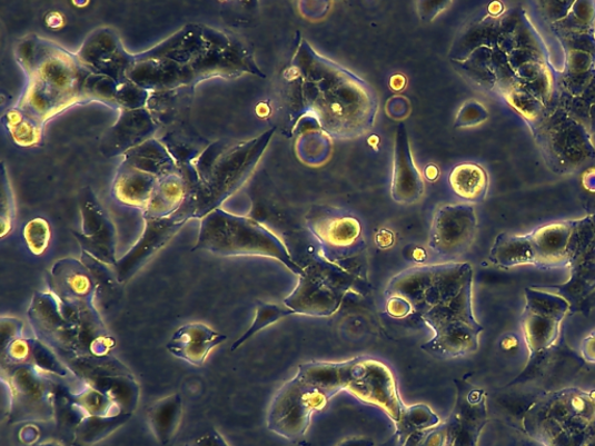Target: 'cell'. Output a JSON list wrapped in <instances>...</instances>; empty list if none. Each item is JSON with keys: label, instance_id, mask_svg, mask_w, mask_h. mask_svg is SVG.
<instances>
[{"label": "cell", "instance_id": "7bdbcfd3", "mask_svg": "<svg viewBox=\"0 0 595 446\" xmlns=\"http://www.w3.org/2000/svg\"><path fill=\"white\" fill-rule=\"evenodd\" d=\"M191 446H230L217 430L212 429L198 437Z\"/></svg>", "mask_w": 595, "mask_h": 446}, {"label": "cell", "instance_id": "52a82bcc", "mask_svg": "<svg viewBox=\"0 0 595 446\" xmlns=\"http://www.w3.org/2000/svg\"><path fill=\"white\" fill-rule=\"evenodd\" d=\"M47 285L65 317L80 330L89 355L110 356L116 348V339L103 325L95 305L96 280L83 261L70 257L58 260L47 276Z\"/></svg>", "mask_w": 595, "mask_h": 446}, {"label": "cell", "instance_id": "d6986e66", "mask_svg": "<svg viewBox=\"0 0 595 446\" xmlns=\"http://www.w3.org/2000/svg\"><path fill=\"white\" fill-rule=\"evenodd\" d=\"M82 231H72L82 251L111 267L118 264L117 229L95 192L88 188L81 199Z\"/></svg>", "mask_w": 595, "mask_h": 446}, {"label": "cell", "instance_id": "4fadbf2b", "mask_svg": "<svg viewBox=\"0 0 595 446\" xmlns=\"http://www.w3.org/2000/svg\"><path fill=\"white\" fill-rule=\"evenodd\" d=\"M526 308L522 317L524 337L529 351L525 374L530 373L538 358L545 356L556 344L559 327L571 303L563 296L526 288Z\"/></svg>", "mask_w": 595, "mask_h": 446}, {"label": "cell", "instance_id": "8fae6325", "mask_svg": "<svg viewBox=\"0 0 595 446\" xmlns=\"http://www.w3.org/2000/svg\"><path fill=\"white\" fill-rule=\"evenodd\" d=\"M9 387V425L48 423L57 416L58 386L33 366L2 370Z\"/></svg>", "mask_w": 595, "mask_h": 446}, {"label": "cell", "instance_id": "60d3db41", "mask_svg": "<svg viewBox=\"0 0 595 446\" xmlns=\"http://www.w3.org/2000/svg\"><path fill=\"white\" fill-rule=\"evenodd\" d=\"M0 334H2V346L0 350H4L9 345L14 343V340L22 337L23 324L17 318L3 317L0 320Z\"/></svg>", "mask_w": 595, "mask_h": 446}, {"label": "cell", "instance_id": "d4e9b609", "mask_svg": "<svg viewBox=\"0 0 595 446\" xmlns=\"http://www.w3.org/2000/svg\"><path fill=\"white\" fill-rule=\"evenodd\" d=\"M2 370L17 366H33L38 370L58 377H67L69 369L53 349L38 338H19L0 350Z\"/></svg>", "mask_w": 595, "mask_h": 446}, {"label": "cell", "instance_id": "f546056e", "mask_svg": "<svg viewBox=\"0 0 595 446\" xmlns=\"http://www.w3.org/2000/svg\"><path fill=\"white\" fill-rule=\"evenodd\" d=\"M184 415V399L172 395L153 404L147 414L148 425L161 445H168L176 436Z\"/></svg>", "mask_w": 595, "mask_h": 446}, {"label": "cell", "instance_id": "7dc6e473", "mask_svg": "<svg viewBox=\"0 0 595 446\" xmlns=\"http://www.w3.org/2000/svg\"><path fill=\"white\" fill-rule=\"evenodd\" d=\"M578 308L584 314H587L595 308V290L591 293L579 305Z\"/></svg>", "mask_w": 595, "mask_h": 446}, {"label": "cell", "instance_id": "b9f144b4", "mask_svg": "<svg viewBox=\"0 0 595 446\" xmlns=\"http://www.w3.org/2000/svg\"><path fill=\"white\" fill-rule=\"evenodd\" d=\"M386 313L395 319H404L414 314L413 307L408 300L399 296L387 297Z\"/></svg>", "mask_w": 595, "mask_h": 446}, {"label": "cell", "instance_id": "3957f363", "mask_svg": "<svg viewBox=\"0 0 595 446\" xmlns=\"http://www.w3.org/2000/svg\"><path fill=\"white\" fill-rule=\"evenodd\" d=\"M297 82L305 108L323 132L353 140L370 132L376 122L378 99L358 76L318 54L305 40L288 70Z\"/></svg>", "mask_w": 595, "mask_h": 446}, {"label": "cell", "instance_id": "ffe728a7", "mask_svg": "<svg viewBox=\"0 0 595 446\" xmlns=\"http://www.w3.org/2000/svg\"><path fill=\"white\" fill-rule=\"evenodd\" d=\"M77 57L88 69L111 77L119 86L128 81L127 71L135 59V54L125 49L120 38L109 28L91 33Z\"/></svg>", "mask_w": 595, "mask_h": 446}, {"label": "cell", "instance_id": "277c9868", "mask_svg": "<svg viewBox=\"0 0 595 446\" xmlns=\"http://www.w3.org/2000/svg\"><path fill=\"white\" fill-rule=\"evenodd\" d=\"M16 60L28 77L22 96L13 109L43 135L44 125L75 105L96 101L102 75L88 69L72 52L39 36L21 39Z\"/></svg>", "mask_w": 595, "mask_h": 446}, {"label": "cell", "instance_id": "5bb4252c", "mask_svg": "<svg viewBox=\"0 0 595 446\" xmlns=\"http://www.w3.org/2000/svg\"><path fill=\"white\" fill-rule=\"evenodd\" d=\"M346 392L361 403L378 407L396 424L406 409L394 374L384 363L373 358L353 359Z\"/></svg>", "mask_w": 595, "mask_h": 446}, {"label": "cell", "instance_id": "83f0119b", "mask_svg": "<svg viewBox=\"0 0 595 446\" xmlns=\"http://www.w3.org/2000/svg\"><path fill=\"white\" fill-rule=\"evenodd\" d=\"M194 188L182 172L160 179L149 204L143 209V219H161L173 215L184 205Z\"/></svg>", "mask_w": 595, "mask_h": 446}, {"label": "cell", "instance_id": "ab89813d", "mask_svg": "<svg viewBox=\"0 0 595 446\" xmlns=\"http://www.w3.org/2000/svg\"><path fill=\"white\" fill-rule=\"evenodd\" d=\"M2 216H0V224H2V232H0V238L6 239L7 236L13 229L16 206L10 186V180L8 178L7 169L4 166L2 168Z\"/></svg>", "mask_w": 595, "mask_h": 446}, {"label": "cell", "instance_id": "ac0fdd59", "mask_svg": "<svg viewBox=\"0 0 595 446\" xmlns=\"http://www.w3.org/2000/svg\"><path fill=\"white\" fill-rule=\"evenodd\" d=\"M456 400L448 422L443 426L445 446H477L487 424L486 392L467 377L454 380Z\"/></svg>", "mask_w": 595, "mask_h": 446}, {"label": "cell", "instance_id": "e0dca14e", "mask_svg": "<svg viewBox=\"0 0 595 446\" xmlns=\"http://www.w3.org/2000/svg\"><path fill=\"white\" fill-rule=\"evenodd\" d=\"M477 226L473 205H444L434 215L429 248L439 256L457 258L467 252L474 244Z\"/></svg>", "mask_w": 595, "mask_h": 446}, {"label": "cell", "instance_id": "ee69618b", "mask_svg": "<svg viewBox=\"0 0 595 446\" xmlns=\"http://www.w3.org/2000/svg\"><path fill=\"white\" fill-rule=\"evenodd\" d=\"M582 355L586 361L595 363V330L583 340Z\"/></svg>", "mask_w": 595, "mask_h": 446}, {"label": "cell", "instance_id": "484cf974", "mask_svg": "<svg viewBox=\"0 0 595 446\" xmlns=\"http://www.w3.org/2000/svg\"><path fill=\"white\" fill-rule=\"evenodd\" d=\"M226 335L204 324H188L180 327L170 338L168 351L194 366L205 364L210 353L225 343Z\"/></svg>", "mask_w": 595, "mask_h": 446}, {"label": "cell", "instance_id": "4dcf8cb0", "mask_svg": "<svg viewBox=\"0 0 595 446\" xmlns=\"http://www.w3.org/2000/svg\"><path fill=\"white\" fill-rule=\"evenodd\" d=\"M107 395L121 414L133 415L140 400V386L132 374L91 379L85 383Z\"/></svg>", "mask_w": 595, "mask_h": 446}, {"label": "cell", "instance_id": "bcb514c9", "mask_svg": "<svg viewBox=\"0 0 595 446\" xmlns=\"http://www.w3.org/2000/svg\"><path fill=\"white\" fill-rule=\"evenodd\" d=\"M338 446H374V442L366 437H351L345 439Z\"/></svg>", "mask_w": 595, "mask_h": 446}, {"label": "cell", "instance_id": "f6af8a7d", "mask_svg": "<svg viewBox=\"0 0 595 446\" xmlns=\"http://www.w3.org/2000/svg\"><path fill=\"white\" fill-rule=\"evenodd\" d=\"M46 24L50 30H61L66 24L65 16L59 11H51L46 16Z\"/></svg>", "mask_w": 595, "mask_h": 446}, {"label": "cell", "instance_id": "74e56055", "mask_svg": "<svg viewBox=\"0 0 595 446\" xmlns=\"http://www.w3.org/2000/svg\"><path fill=\"white\" fill-rule=\"evenodd\" d=\"M26 246L33 255L40 256L47 251L51 240V229L47 220L37 218L23 228Z\"/></svg>", "mask_w": 595, "mask_h": 446}, {"label": "cell", "instance_id": "9c48e42d", "mask_svg": "<svg viewBox=\"0 0 595 446\" xmlns=\"http://www.w3.org/2000/svg\"><path fill=\"white\" fill-rule=\"evenodd\" d=\"M525 428L546 446H589L595 439V390L563 389L538 399L526 414Z\"/></svg>", "mask_w": 595, "mask_h": 446}, {"label": "cell", "instance_id": "6da1fadb", "mask_svg": "<svg viewBox=\"0 0 595 446\" xmlns=\"http://www.w3.org/2000/svg\"><path fill=\"white\" fill-rule=\"evenodd\" d=\"M258 69L251 48L238 36L189 23L161 43L135 54L128 81L151 92L196 88L211 78H238Z\"/></svg>", "mask_w": 595, "mask_h": 446}, {"label": "cell", "instance_id": "9a60e30c", "mask_svg": "<svg viewBox=\"0 0 595 446\" xmlns=\"http://www.w3.org/2000/svg\"><path fill=\"white\" fill-rule=\"evenodd\" d=\"M195 219L192 191L177 211L161 219H145V229L139 241L115 267L119 284L132 279L151 259L163 249L184 226Z\"/></svg>", "mask_w": 595, "mask_h": 446}, {"label": "cell", "instance_id": "8992f818", "mask_svg": "<svg viewBox=\"0 0 595 446\" xmlns=\"http://www.w3.org/2000/svg\"><path fill=\"white\" fill-rule=\"evenodd\" d=\"M275 129L247 141H217L207 147L192 163L197 175L192 191L195 219L209 216L238 192L260 163Z\"/></svg>", "mask_w": 595, "mask_h": 446}, {"label": "cell", "instance_id": "d590c367", "mask_svg": "<svg viewBox=\"0 0 595 446\" xmlns=\"http://www.w3.org/2000/svg\"><path fill=\"white\" fill-rule=\"evenodd\" d=\"M81 260L83 261L85 266L91 271L96 280V299H98L103 307H107V297H109V303H111L112 299L116 298L118 288L117 285L119 284L115 267L102 264V261L96 259L95 257L85 251H82Z\"/></svg>", "mask_w": 595, "mask_h": 446}, {"label": "cell", "instance_id": "8d00e7d4", "mask_svg": "<svg viewBox=\"0 0 595 446\" xmlns=\"http://www.w3.org/2000/svg\"><path fill=\"white\" fill-rule=\"evenodd\" d=\"M439 425L438 416L426 405L406 406L399 423H397L400 438H408L411 434L435 428Z\"/></svg>", "mask_w": 595, "mask_h": 446}, {"label": "cell", "instance_id": "4316f807", "mask_svg": "<svg viewBox=\"0 0 595 446\" xmlns=\"http://www.w3.org/2000/svg\"><path fill=\"white\" fill-rule=\"evenodd\" d=\"M160 178L123 162L117 171L112 192L119 202L140 208L141 211L149 204Z\"/></svg>", "mask_w": 595, "mask_h": 446}, {"label": "cell", "instance_id": "836d02e7", "mask_svg": "<svg viewBox=\"0 0 595 446\" xmlns=\"http://www.w3.org/2000/svg\"><path fill=\"white\" fill-rule=\"evenodd\" d=\"M63 399L82 416H115L121 414L117 405L102 392L97 388L86 385V388L80 393H72L62 390Z\"/></svg>", "mask_w": 595, "mask_h": 446}, {"label": "cell", "instance_id": "7c38bea8", "mask_svg": "<svg viewBox=\"0 0 595 446\" xmlns=\"http://www.w3.org/2000/svg\"><path fill=\"white\" fill-rule=\"evenodd\" d=\"M351 286L350 276L338 267L309 266L284 305L305 317H331L340 309Z\"/></svg>", "mask_w": 595, "mask_h": 446}, {"label": "cell", "instance_id": "30bf717a", "mask_svg": "<svg viewBox=\"0 0 595 446\" xmlns=\"http://www.w3.org/2000/svg\"><path fill=\"white\" fill-rule=\"evenodd\" d=\"M331 398L330 392L297 373L277 392L268 413V429L297 443L304 439L313 416L323 410Z\"/></svg>", "mask_w": 595, "mask_h": 446}, {"label": "cell", "instance_id": "2e32d148", "mask_svg": "<svg viewBox=\"0 0 595 446\" xmlns=\"http://www.w3.org/2000/svg\"><path fill=\"white\" fill-rule=\"evenodd\" d=\"M28 314L37 338L53 349L61 360L91 356L80 330L65 317L58 299L50 293H37Z\"/></svg>", "mask_w": 595, "mask_h": 446}, {"label": "cell", "instance_id": "7402d4cb", "mask_svg": "<svg viewBox=\"0 0 595 446\" xmlns=\"http://www.w3.org/2000/svg\"><path fill=\"white\" fill-rule=\"evenodd\" d=\"M307 226L318 241L333 251H347L361 238V226L356 218L341 215L329 207H320L310 212Z\"/></svg>", "mask_w": 595, "mask_h": 446}, {"label": "cell", "instance_id": "f35d334b", "mask_svg": "<svg viewBox=\"0 0 595 446\" xmlns=\"http://www.w3.org/2000/svg\"><path fill=\"white\" fill-rule=\"evenodd\" d=\"M150 92L135 85L131 81H127L119 86L117 93L118 110H141L147 108V102Z\"/></svg>", "mask_w": 595, "mask_h": 446}, {"label": "cell", "instance_id": "d6a6232c", "mask_svg": "<svg viewBox=\"0 0 595 446\" xmlns=\"http://www.w3.org/2000/svg\"><path fill=\"white\" fill-rule=\"evenodd\" d=\"M453 191L462 199L480 202L488 190V175L486 170L475 163H463L454 168L449 176Z\"/></svg>", "mask_w": 595, "mask_h": 446}, {"label": "cell", "instance_id": "ba28073f", "mask_svg": "<svg viewBox=\"0 0 595 446\" xmlns=\"http://www.w3.org/2000/svg\"><path fill=\"white\" fill-rule=\"evenodd\" d=\"M207 251L220 257L260 256L272 258L298 277V266L289 249L266 225L250 218L215 209L200 220L199 235L192 251Z\"/></svg>", "mask_w": 595, "mask_h": 446}, {"label": "cell", "instance_id": "1f68e13d", "mask_svg": "<svg viewBox=\"0 0 595 446\" xmlns=\"http://www.w3.org/2000/svg\"><path fill=\"white\" fill-rule=\"evenodd\" d=\"M132 415L82 416L76 425L72 446H93L115 434Z\"/></svg>", "mask_w": 595, "mask_h": 446}, {"label": "cell", "instance_id": "c3c4849f", "mask_svg": "<svg viewBox=\"0 0 595 446\" xmlns=\"http://www.w3.org/2000/svg\"><path fill=\"white\" fill-rule=\"evenodd\" d=\"M33 446H63V445L61 443H59V442L51 440V442H44V443H41V444H37V445H33Z\"/></svg>", "mask_w": 595, "mask_h": 446}, {"label": "cell", "instance_id": "e575fe53", "mask_svg": "<svg viewBox=\"0 0 595 446\" xmlns=\"http://www.w3.org/2000/svg\"><path fill=\"white\" fill-rule=\"evenodd\" d=\"M295 314L296 313L286 305L279 306L275 304L257 301L255 319L251 326L239 339L236 340L235 345L231 346L230 351L232 353L238 350L257 333H260L284 318L291 317V315Z\"/></svg>", "mask_w": 595, "mask_h": 446}, {"label": "cell", "instance_id": "603a6c76", "mask_svg": "<svg viewBox=\"0 0 595 446\" xmlns=\"http://www.w3.org/2000/svg\"><path fill=\"white\" fill-rule=\"evenodd\" d=\"M391 195L401 205L416 204L425 192V180L414 162L406 126L400 123L395 138Z\"/></svg>", "mask_w": 595, "mask_h": 446}, {"label": "cell", "instance_id": "5b68a950", "mask_svg": "<svg viewBox=\"0 0 595 446\" xmlns=\"http://www.w3.org/2000/svg\"><path fill=\"white\" fill-rule=\"evenodd\" d=\"M595 245V216L541 226L527 235L502 232L490 248L494 266L573 269Z\"/></svg>", "mask_w": 595, "mask_h": 446}, {"label": "cell", "instance_id": "44dd1931", "mask_svg": "<svg viewBox=\"0 0 595 446\" xmlns=\"http://www.w3.org/2000/svg\"><path fill=\"white\" fill-rule=\"evenodd\" d=\"M159 126L147 109L120 111L117 122L102 136L99 149L102 156H123L127 151L153 139Z\"/></svg>", "mask_w": 595, "mask_h": 446}, {"label": "cell", "instance_id": "7a4b0ae2", "mask_svg": "<svg viewBox=\"0 0 595 446\" xmlns=\"http://www.w3.org/2000/svg\"><path fill=\"white\" fill-rule=\"evenodd\" d=\"M474 270L469 264L422 266L405 270L387 285L385 296L408 300L414 314L433 329L422 349L437 359L475 354L484 327L473 308Z\"/></svg>", "mask_w": 595, "mask_h": 446}, {"label": "cell", "instance_id": "f1b7e54d", "mask_svg": "<svg viewBox=\"0 0 595 446\" xmlns=\"http://www.w3.org/2000/svg\"><path fill=\"white\" fill-rule=\"evenodd\" d=\"M122 159L123 163L157 176L160 179L180 172L168 148L155 138L127 151Z\"/></svg>", "mask_w": 595, "mask_h": 446}, {"label": "cell", "instance_id": "cb8c5ba5", "mask_svg": "<svg viewBox=\"0 0 595 446\" xmlns=\"http://www.w3.org/2000/svg\"><path fill=\"white\" fill-rule=\"evenodd\" d=\"M194 98L195 88L188 87L151 92L146 109L159 129L165 130V135L180 132L192 127L190 113Z\"/></svg>", "mask_w": 595, "mask_h": 446}]
</instances>
